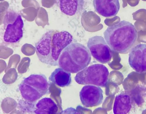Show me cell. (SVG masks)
<instances>
[{
    "label": "cell",
    "mask_w": 146,
    "mask_h": 114,
    "mask_svg": "<svg viewBox=\"0 0 146 114\" xmlns=\"http://www.w3.org/2000/svg\"><path fill=\"white\" fill-rule=\"evenodd\" d=\"M72 40V35L67 31L52 29L47 31L35 44L36 52L39 60L44 64L58 66L61 52Z\"/></svg>",
    "instance_id": "1"
},
{
    "label": "cell",
    "mask_w": 146,
    "mask_h": 114,
    "mask_svg": "<svg viewBox=\"0 0 146 114\" xmlns=\"http://www.w3.org/2000/svg\"><path fill=\"white\" fill-rule=\"evenodd\" d=\"M104 35L111 49L121 54L129 52L133 47L137 36L134 26L130 22L125 20L108 26Z\"/></svg>",
    "instance_id": "2"
},
{
    "label": "cell",
    "mask_w": 146,
    "mask_h": 114,
    "mask_svg": "<svg viewBox=\"0 0 146 114\" xmlns=\"http://www.w3.org/2000/svg\"><path fill=\"white\" fill-rule=\"evenodd\" d=\"M91 59V54L88 48L80 43H73L62 50L58 59V66L75 73L87 67Z\"/></svg>",
    "instance_id": "3"
},
{
    "label": "cell",
    "mask_w": 146,
    "mask_h": 114,
    "mask_svg": "<svg viewBox=\"0 0 146 114\" xmlns=\"http://www.w3.org/2000/svg\"><path fill=\"white\" fill-rule=\"evenodd\" d=\"M19 87L22 97L33 102L48 93L50 85L44 75L33 74L24 78Z\"/></svg>",
    "instance_id": "4"
},
{
    "label": "cell",
    "mask_w": 146,
    "mask_h": 114,
    "mask_svg": "<svg viewBox=\"0 0 146 114\" xmlns=\"http://www.w3.org/2000/svg\"><path fill=\"white\" fill-rule=\"evenodd\" d=\"M109 75V71L105 66L94 64L78 72L74 79L79 84L94 85L104 87L107 85Z\"/></svg>",
    "instance_id": "5"
},
{
    "label": "cell",
    "mask_w": 146,
    "mask_h": 114,
    "mask_svg": "<svg viewBox=\"0 0 146 114\" xmlns=\"http://www.w3.org/2000/svg\"><path fill=\"white\" fill-rule=\"evenodd\" d=\"M3 24L5 30L3 39L5 42L15 43L22 38L24 23L20 14L13 11H8L5 15Z\"/></svg>",
    "instance_id": "6"
},
{
    "label": "cell",
    "mask_w": 146,
    "mask_h": 114,
    "mask_svg": "<svg viewBox=\"0 0 146 114\" xmlns=\"http://www.w3.org/2000/svg\"><path fill=\"white\" fill-rule=\"evenodd\" d=\"M87 46L92 56L100 63H106L111 61L113 56L111 49L102 37L95 36L90 38Z\"/></svg>",
    "instance_id": "7"
},
{
    "label": "cell",
    "mask_w": 146,
    "mask_h": 114,
    "mask_svg": "<svg viewBox=\"0 0 146 114\" xmlns=\"http://www.w3.org/2000/svg\"><path fill=\"white\" fill-rule=\"evenodd\" d=\"M80 100L82 105L87 107L98 106L103 99V91L99 87L86 85L79 93Z\"/></svg>",
    "instance_id": "8"
},
{
    "label": "cell",
    "mask_w": 146,
    "mask_h": 114,
    "mask_svg": "<svg viewBox=\"0 0 146 114\" xmlns=\"http://www.w3.org/2000/svg\"><path fill=\"white\" fill-rule=\"evenodd\" d=\"M128 62L137 72H146V44H138L133 47L129 52Z\"/></svg>",
    "instance_id": "9"
},
{
    "label": "cell",
    "mask_w": 146,
    "mask_h": 114,
    "mask_svg": "<svg viewBox=\"0 0 146 114\" xmlns=\"http://www.w3.org/2000/svg\"><path fill=\"white\" fill-rule=\"evenodd\" d=\"M93 4L95 11L106 17L115 16L120 7L119 0H93Z\"/></svg>",
    "instance_id": "10"
},
{
    "label": "cell",
    "mask_w": 146,
    "mask_h": 114,
    "mask_svg": "<svg viewBox=\"0 0 146 114\" xmlns=\"http://www.w3.org/2000/svg\"><path fill=\"white\" fill-rule=\"evenodd\" d=\"M131 108L130 96L124 92L116 95L114 103L113 111L114 114H126Z\"/></svg>",
    "instance_id": "11"
},
{
    "label": "cell",
    "mask_w": 146,
    "mask_h": 114,
    "mask_svg": "<svg viewBox=\"0 0 146 114\" xmlns=\"http://www.w3.org/2000/svg\"><path fill=\"white\" fill-rule=\"evenodd\" d=\"M71 73L61 68L55 69L49 77V80L60 87L69 86L72 81Z\"/></svg>",
    "instance_id": "12"
},
{
    "label": "cell",
    "mask_w": 146,
    "mask_h": 114,
    "mask_svg": "<svg viewBox=\"0 0 146 114\" xmlns=\"http://www.w3.org/2000/svg\"><path fill=\"white\" fill-rule=\"evenodd\" d=\"M58 109L57 105L51 98L44 97L37 103L34 112L37 114H55Z\"/></svg>",
    "instance_id": "13"
},
{
    "label": "cell",
    "mask_w": 146,
    "mask_h": 114,
    "mask_svg": "<svg viewBox=\"0 0 146 114\" xmlns=\"http://www.w3.org/2000/svg\"><path fill=\"white\" fill-rule=\"evenodd\" d=\"M61 11L64 14L73 16L82 6L84 0H59Z\"/></svg>",
    "instance_id": "14"
},
{
    "label": "cell",
    "mask_w": 146,
    "mask_h": 114,
    "mask_svg": "<svg viewBox=\"0 0 146 114\" xmlns=\"http://www.w3.org/2000/svg\"><path fill=\"white\" fill-rule=\"evenodd\" d=\"M128 3L131 5H134L137 4L139 0H127Z\"/></svg>",
    "instance_id": "15"
},
{
    "label": "cell",
    "mask_w": 146,
    "mask_h": 114,
    "mask_svg": "<svg viewBox=\"0 0 146 114\" xmlns=\"http://www.w3.org/2000/svg\"><path fill=\"white\" fill-rule=\"evenodd\" d=\"M143 0V1H146V0Z\"/></svg>",
    "instance_id": "16"
}]
</instances>
